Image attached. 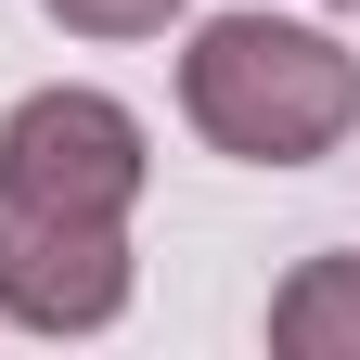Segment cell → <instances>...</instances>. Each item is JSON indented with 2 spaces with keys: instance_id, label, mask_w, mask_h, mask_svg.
Returning a JSON list of instances; mask_svg holds the SVG:
<instances>
[{
  "instance_id": "277c9868",
  "label": "cell",
  "mask_w": 360,
  "mask_h": 360,
  "mask_svg": "<svg viewBox=\"0 0 360 360\" xmlns=\"http://www.w3.org/2000/svg\"><path fill=\"white\" fill-rule=\"evenodd\" d=\"M270 347H283V360H360V257H347V245H322V257L283 270Z\"/></svg>"
},
{
  "instance_id": "6da1fadb",
  "label": "cell",
  "mask_w": 360,
  "mask_h": 360,
  "mask_svg": "<svg viewBox=\"0 0 360 360\" xmlns=\"http://www.w3.org/2000/svg\"><path fill=\"white\" fill-rule=\"evenodd\" d=\"M180 116L232 167H322L360 129V52L296 13H206L180 52Z\"/></svg>"
},
{
  "instance_id": "5b68a950",
  "label": "cell",
  "mask_w": 360,
  "mask_h": 360,
  "mask_svg": "<svg viewBox=\"0 0 360 360\" xmlns=\"http://www.w3.org/2000/svg\"><path fill=\"white\" fill-rule=\"evenodd\" d=\"M65 39H167V13H193V0H39Z\"/></svg>"
},
{
  "instance_id": "3957f363",
  "label": "cell",
  "mask_w": 360,
  "mask_h": 360,
  "mask_svg": "<svg viewBox=\"0 0 360 360\" xmlns=\"http://www.w3.org/2000/svg\"><path fill=\"white\" fill-rule=\"evenodd\" d=\"M0 180H26V193H52V206H90V219H129L142 206V180H155V142H142V116L116 103V90H26L13 116H0Z\"/></svg>"
},
{
  "instance_id": "7a4b0ae2",
  "label": "cell",
  "mask_w": 360,
  "mask_h": 360,
  "mask_svg": "<svg viewBox=\"0 0 360 360\" xmlns=\"http://www.w3.org/2000/svg\"><path fill=\"white\" fill-rule=\"evenodd\" d=\"M129 309V219L52 206L0 180V322L13 335H103Z\"/></svg>"
},
{
  "instance_id": "8992f818",
  "label": "cell",
  "mask_w": 360,
  "mask_h": 360,
  "mask_svg": "<svg viewBox=\"0 0 360 360\" xmlns=\"http://www.w3.org/2000/svg\"><path fill=\"white\" fill-rule=\"evenodd\" d=\"M335 13H360V0H335Z\"/></svg>"
}]
</instances>
